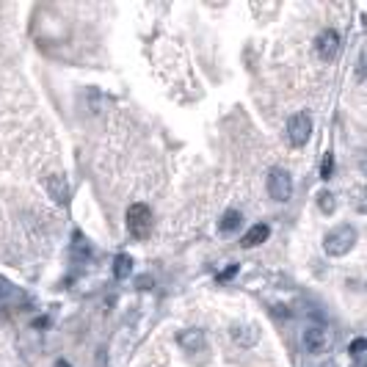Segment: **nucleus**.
<instances>
[{
  "mask_svg": "<svg viewBox=\"0 0 367 367\" xmlns=\"http://www.w3.org/2000/svg\"><path fill=\"white\" fill-rule=\"evenodd\" d=\"M356 75H359V80L364 78V53H359V64H356Z\"/></svg>",
  "mask_w": 367,
  "mask_h": 367,
  "instance_id": "17",
  "label": "nucleus"
},
{
  "mask_svg": "<svg viewBox=\"0 0 367 367\" xmlns=\"http://www.w3.org/2000/svg\"><path fill=\"white\" fill-rule=\"evenodd\" d=\"M301 342H304V348H307L309 353H323V351L329 348L331 340H329V334H326L323 326H307Z\"/></svg>",
  "mask_w": 367,
  "mask_h": 367,
  "instance_id": "6",
  "label": "nucleus"
},
{
  "mask_svg": "<svg viewBox=\"0 0 367 367\" xmlns=\"http://www.w3.org/2000/svg\"><path fill=\"white\" fill-rule=\"evenodd\" d=\"M312 138V116L309 113H293L287 119V141L293 146H304Z\"/></svg>",
  "mask_w": 367,
  "mask_h": 367,
  "instance_id": "3",
  "label": "nucleus"
},
{
  "mask_svg": "<svg viewBox=\"0 0 367 367\" xmlns=\"http://www.w3.org/2000/svg\"><path fill=\"white\" fill-rule=\"evenodd\" d=\"M56 367H69V362H64V359H58V362H56Z\"/></svg>",
  "mask_w": 367,
  "mask_h": 367,
  "instance_id": "19",
  "label": "nucleus"
},
{
  "mask_svg": "<svg viewBox=\"0 0 367 367\" xmlns=\"http://www.w3.org/2000/svg\"><path fill=\"white\" fill-rule=\"evenodd\" d=\"M47 191H50V197L56 199V202H67L69 199V188H67V179L61 177V174H53V177H47Z\"/></svg>",
  "mask_w": 367,
  "mask_h": 367,
  "instance_id": "9",
  "label": "nucleus"
},
{
  "mask_svg": "<svg viewBox=\"0 0 367 367\" xmlns=\"http://www.w3.org/2000/svg\"><path fill=\"white\" fill-rule=\"evenodd\" d=\"M241 221H243L241 210H227V213H224V219L219 221V230H221L224 235H230V232H235V230L241 227Z\"/></svg>",
  "mask_w": 367,
  "mask_h": 367,
  "instance_id": "11",
  "label": "nucleus"
},
{
  "mask_svg": "<svg viewBox=\"0 0 367 367\" xmlns=\"http://www.w3.org/2000/svg\"><path fill=\"white\" fill-rule=\"evenodd\" d=\"M268 235H271V227H268V224H254V227L243 235L241 246H243V249H254V246L265 243V241H268Z\"/></svg>",
  "mask_w": 367,
  "mask_h": 367,
  "instance_id": "8",
  "label": "nucleus"
},
{
  "mask_svg": "<svg viewBox=\"0 0 367 367\" xmlns=\"http://www.w3.org/2000/svg\"><path fill=\"white\" fill-rule=\"evenodd\" d=\"M315 50H318V56H320V61H334L337 58V53H340V34L337 31H331V28H326L320 36H318V42H315Z\"/></svg>",
  "mask_w": 367,
  "mask_h": 367,
  "instance_id": "5",
  "label": "nucleus"
},
{
  "mask_svg": "<svg viewBox=\"0 0 367 367\" xmlns=\"http://www.w3.org/2000/svg\"><path fill=\"white\" fill-rule=\"evenodd\" d=\"M318 208H320L323 213H334V208H337V202H334V194L323 191V194H320V199H318Z\"/></svg>",
  "mask_w": 367,
  "mask_h": 367,
  "instance_id": "13",
  "label": "nucleus"
},
{
  "mask_svg": "<svg viewBox=\"0 0 367 367\" xmlns=\"http://www.w3.org/2000/svg\"><path fill=\"white\" fill-rule=\"evenodd\" d=\"M138 287H141V290H146V287H152V279H146V276H141V279H138Z\"/></svg>",
  "mask_w": 367,
  "mask_h": 367,
  "instance_id": "18",
  "label": "nucleus"
},
{
  "mask_svg": "<svg viewBox=\"0 0 367 367\" xmlns=\"http://www.w3.org/2000/svg\"><path fill=\"white\" fill-rule=\"evenodd\" d=\"M6 296H14V287H12L9 282H3V279H0V301H3Z\"/></svg>",
  "mask_w": 367,
  "mask_h": 367,
  "instance_id": "16",
  "label": "nucleus"
},
{
  "mask_svg": "<svg viewBox=\"0 0 367 367\" xmlns=\"http://www.w3.org/2000/svg\"><path fill=\"white\" fill-rule=\"evenodd\" d=\"M364 348H367V342H364V340H362V337H359V340H353V342H351V356H353V359H356V362H359V364H362V362H364Z\"/></svg>",
  "mask_w": 367,
  "mask_h": 367,
  "instance_id": "14",
  "label": "nucleus"
},
{
  "mask_svg": "<svg viewBox=\"0 0 367 367\" xmlns=\"http://www.w3.org/2000/svg\"><path fill=\"white\" fill-rule=\"evenodd\" d=\"M130 271H133V260H130L127 254H119L116 263H113V276H116V279H127Z\"/></svg>",
  "mask_w": 367,
  "mask_h": 367,
  "instance_id": "12",
  "label": "nucleus"
},
{
  "mask_svg": "<svg viewBox=\"0 0 367 367\" xmlns=\"http://www.w3.org/2000/svg\"><path fill=\"white\" fill-rule=\"evenodd\" d=\"M232 340H235L238 345L249 348V345H254V342L260 340V331H257L254 326H232Z\"/></svg>",
  "mask_w": 367,
  "mask_h": 367,
  "instance_id": "10",
  "label": "nucleus"
},
{
  "mask_svg": "<svg viewBox=\"0 0 367 367\" xmlns=\"http://www.w3.org/2000/svg\"><path fill=\"white\" fill-rule=\"evenodd\" d=\"M127 232L133 235V241H146L149 230H152V213L144 202H135L127 208Z\"/></svg>",
  "mask_w": 367,
  "mask_h": 367,
  "instance_id": "2",
  "label": "nucleus"
},
{
  "mask_svg": "<svg viewBox=\"0 0 367 367\" xmlns=\"http://www.w3.org/2000/svg\"><path fill=\"white\" fill-rule=\"evenodd\" d=\"M353 243H356V230L348 227V224L334 227V230L326 232V238H323V249H326L329 257H342V254H348V252L353 249Z\"/></svg>",
  "mask_w": 367,
  "mask_h": 367,
  "instance_id": "1",
  "label": "nucleus"
},
{
  "mask_svg": "<svg viewBox=\"0 0 367 367\" xmlns=\"http://www.w3.org/2000/svg\"><path fill=\"white\" fill-rule=\"evenodd\" d=\"M331 171H334V157H331V155H326V157H323V166H320V177H323V179H329V177H331Z\"/></svg>",
  "mask_w": 367,
  "mask_h": 367,
  "instance_id": "15",
  "label": "nucleus"
},
{
  "mask_svg": "<svg viewBox=\"0 0 367 367\" xmlns=\"http://www.w3.org/2000/svg\"><path fill=\"white\" fill-rule=\"evenodd\" d=\"M268 194L274 202H287L293 197V179L285 168H271L268 174Z\"/></svg>",
  "mask_w": 367,
  "mask_h": 367,
  "instance_id": "4",
  "label": "nucleus"
},
{
  "mask_svg": "<svg viewBox=\"0 0 367 367\" xmlns=\"http://www.w3.org/2000/svg\"><path fill=\"white\" fill-rule=\"evenodd\" d=\"M177 342L186 351H202L205 348V331L202 329H186V331H179Z\"/></svg>",
  "mask_w": 367,
  "mask_h": 367,
  "instance_id": "7",
  "label": "nucleus"
}]
</instances>
